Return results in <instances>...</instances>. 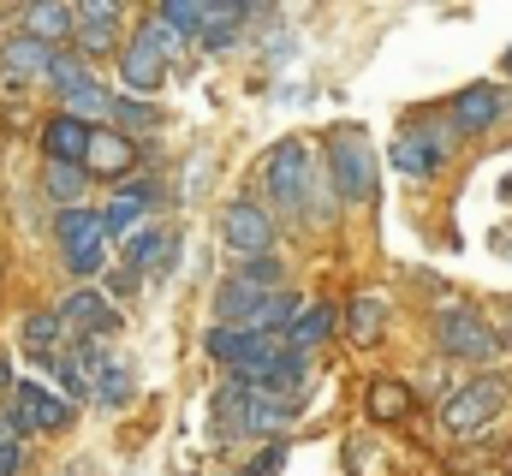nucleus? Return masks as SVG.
Listing matches in <instances>:
<instances>
[{"instance_id": "f257e3e1", "label": "nucleus", "mask_w": 512, "mask_h": 476, "mask_svg": "<svg viewBox=\"0 0 512 476\" xmlns=\"http://www.w3.org/2000/svg\"><path fill=\"white\" fill-rule=\"evenodd\" d=\"M167 66H173V30L161 18H149L126 42V54H120V78H126L137 96H155L161 78H167Z\"/></svg>"}, {"instance_id": "f03ea898", "label": "nucleus", "mask_w": 512, "mask_h": 476, "mask_svg": "<svg viewBox=\"0 0 512 476\" xmlns=\"http://www.w3.org/2000/svg\"><path fill=\"white\" fill-rule=\"evenodd\" d=\"M501 411H507V381H501V375H483V381H471L465 393H453V399L441 405V423H447V435L471 441V435H483Z\"/></svg>"}, {"instance_id": "7ed1b4c3", "label": "nucleus", "mask_w": 512, "mask_h": 476, "mask_svg": "<svg viewBox=\"0 0 512 476\" xmlns=\"http://www.w3.org/2000/svg\"><path fill=\"white\" fill-rule=\"evenodd\" d=\"M215 417L227 423V429H286V417H292V405L286 399H274V393H262L251 381H227L221 393H215Z\"/></svg>"}, {"instance_id": "20e7f679", "label": "nucleus", "mask_w": 512, "mask_h": 476, "mask_svg": "<svg viewBox=\"0 0 512 476\" xmlns=\"http://www.w3.org/2000/svg\"><path fill=\"white\" fill-rule=\"evenodd\" d=\"M262 185H268V203H274V209L304 215V209H310V155H304V143H280V149L268 155Z\"/></svg>"}, {"instance_id": "39448f33", "label": "nucleus", "mask_w": 512, "mask_h": 476, "mask_svg": "<svg viewBox=\"0 0 512 476\" xmlns=\"http://www.w3.org/2000/svg\"><path fill=\"white\" fill-rule=\"evenodd\" d=\"M328 161H334V191L346 203H364L376 191V155H370V143L358 131H334L328 137Z\"/></svg>"}, {"instance_id": "423d86ee", "label": "nucleus", "mask_w": 512, "mask_h": 476, "mask_svg": "<svg viewBox=\"0 0 512 476\" xmlns=\"http://www.w3.org/2000/svg\"><path fill=\"white\" fill-rule=\"evenodd\" d=\"M60 250H66V268L72 274H96L102 268V250H108V215L66 209L60 215Z\"/></svg>"}, {"instance_id": "0eeeda50", "label": "nucleus", "mask_w": 512, "mask_h": 476, "mask_svg": "<svg viewBox=\"0 0 512 476\" xmlns=\"http://www.w3.org/2000/svg\"><path fill=\"white\" fill-rule=\"evenodd\" d=\"M435 340H441V352L447 357H471V363H483V357H495V340H501V334H495L477 310H459V304H453V310L435 316Z\"/></svg>"}, {"instance_id": "6e6552de", "label": "nucleus", "mask_w": 512, "mask_h": 476, "mask_svg": "<svg viewBox=\"0 0 512 476\" xmlns=\"http://www.w3.org/2000/svg\"><path fill=\"white\" fill-rule=\"evenodd\" d=\"M280 352H286L280 340L251 334V328H209V357H215V363H227L233 375H256L262 363H274Z\"/></svg>"}, {"instance_id": "1a4fd4ad", "label": "nucleus", "mask_w": 512, "mask_h": 476, "mask_svg": "<svg viewBox=\"0 0 512 476\" xmlns=\"http://www.w3.org/2000/svg\"><path fill=\"white\" fill-rule=\"evenodd\" d=\"M6 417H12V429H36V435H54V429H66V423H72L66 399L42 393V387H30V381H18V387H12Z\"/></svg>"}, {"instance_id": "9d476101", "label": "nucleus", "mask_w": 512, "mask_h": 476, "mask_svg": "<svg viewBox=\"0 0 512 476\" xmlns=\"http://www.w3.org/2000/svg\"><path fill=\"white\" fill-rule=\"evenodd\" d=\"M239 381H251V387H262V393H274V399H286V405H298L304 393H310V357L304 352H286L274 357V363H262L256 375H239Z\"/></svg>"}, {"instance_id": "9b49d317", "label": "nucleus", "mask_w": 512, "mask_h": 476, "mask_svg": "<svg viewBox=\"0 0 512 476\" xmlns=\"http://www.w3.org/2000/svg\"><path fill=\"white\" fill-rule=\"evenodd\" d=\"M221 233H227V244L251 262V256H268V244H274V221H268V209H256V203H233V209L221 215Z\"/></svg>"}, {"instance_id": "f8f14e48", "label": "nucleus", "mask_w": 512, "mask_h": 476, "mask_svg": "<svg viewBox=\"0 0 512 476\" xmlns=\"http://www.w3.org/2000/svg\"><path fill=\"white\" fill-rule=\"evenodd\" d=\"M60 322L66 328H78V334H90V340H108V334H120L126 322H120V310L102 298V292H72L66 304H60Z\"/></svg>"}, {"instance_id": "ddd939ff", "label": "nucleus", "mask_w": 512, "mask_h": 476, "mask_svg": "<svg viewBox=\"0 0 512 476\" xmlns=\"http://www.w3.org/2000/svg\"><path fill=\"white\" fill-rule=\"evenodd\" d=\"M453 149V137L447 131H405L399 143H393V167L399 173H411V179H429L435 167H441V155Z\"/></svg>"}, {"instance_id": "4468645a", "label": "nucleus", "mask_w": 512, "mask_h": 476, "mask_svg": "<svg viewBox=\"0 0 512 476\" xmlns=\"http://www.w3.org/2000/svg\"><path fill=\"white\" fill-rule=\"evenodd\" d=\"M179 262V233L173 227H143L137 238H126V268L137 274H167Z\"/></svg>"}, {"instance_id": "2eb2a0df", "label": "nucleus", "mask_w": 512, "mask_h": 476, "mask_svg": "<svg viewBox=\"0 0 512 476\" xmlns=\"http://www.w3.org/2000/svg\"><path fill=\"white\" fill-rule=\"evenodd\" d=\"M114 30H120V0H90L78 6V54H108L114 48Z\"/></svg>"}, {"instance_id": "dca6fc26", "label": "nucleus", "mask_w": 512, "mask_h": 476, "mask_svg": "<svg viewBox=\"0 0 512 476\" xmlns=\"http://www.w3.org/2000/svg\"><path fill=\"white\" fill-rule=\"evenodd\" d=\"M495 119H501V90H495V84H471V90H459V102H453V131H459V137L489 131Z\"/></svg>"}, {"instance_id": "f3484780", "label": "nucleus", "mask_w": 512, "mask_h": 476, "mask_svg": "<svg viewBox=\"0 0 512 476\" xmlns=\"http://www.w3.org/2000/svg\"><path fill=\"white\" fill-rule=\"evenodd\" d=\"M24 36H36V42H66V36H78V6H66V0H36V6H24Z\"/></svg>"}, {"instance_id": "a211bd4d", "label": "nucleus", "mask_w": 512, "mask_h": 476, "mask_svg": "<svg viewBox=\"0 0 512 476\" xmlns=\"http://www.w3.org/2000/svg\"><path fill=\"white\" fill-rule=\"evenodd\" d=\"M90 143H96V131H90L84 119H72V114L48 119V161H66V167H90Z\"/></svg>"}, {"instance_id": "6ab92c4d", "label": "nucleus", "mask_w": 512, "mask_h": 476, "mask_svg": "<svg viewBox=\"0 0 512 476\" xmlns=\"http://www.w3.org/2000/svg\"><path fill=\"white\" fill-rule=\"evenodd\" d=\"M54 54L60 48H48V42H36V36H18V42H6V72H12V90H24V78H48L54 72Z\"/></svg>"}, {"instance_id": "aec40b11", "label": "nucleus", "mask_w": 512, "mask_h": 476, "mask_svg": "<svg viewBox=\"0 0 512 476\" xmlns=\"http://www.w3.org/2000/svg\"><path fill=\"white\" fill-rule=\"evenodd\" d=\"M256 18V6H209V18H203V48H233L239 42V24Z\"/></svg>"}, {"instance_id": "412c9836", "label": "nucleus", "mask_w": 512, "mask_h": 476, "mask_svg": "<svg viewBox=\"0 0 512 476\" xmlns=\"http://www.w3.org/2000/svg\"><path fill=\"white\" fill-rule=\"evenodd\" d=\"M131 155H137L131 137H120V131H96V143H90V173H108V179H114V173L131 167Z\"/></svg>"}, {"instance_id": "4be33fe9", "label": "nucleus", "mask_w": 512, "mask_h": 476, "mask_svg": "<svg viewBox=\"0 0 512 476\" xmlns=\"http://www.w3.org/2000/svg\"><path fill=\"white\" fill-rule=\"evenodd\" d=\"M298 316H304V310H298V304H292L286 292H274V298H262V304L251 310V322H245V328H251V334H268V340H274V334H280L286 322H298ZM286 334H292V328H286Z\"/></svg>"}, {"instance_id": "5701e85b", "label": "nucleus", "mask_w": 512, "mask_h": 476, "mask_svg": "<svg viewBox=\"0 0 512 476\" xmlns=\"http://www.w3.org/2000/svg\"><path fill=\"white\" fill-rule=\"evenodd\" d=\"M155 191L149 185H131V191H120L114 203H108V233H120V238H137L143 227H137V215H143V203H149Z\"/></svg>"}, {"instance_id": "b1692460", "label": "nucleus", "mask_w": 512, "mask_h": 476, "mask_svg": "<svg viewBox=\"0 0 512 476\" xmlns=\"http://www.w3.org/2000/svg\"><path fill=\"white\" fill-rule=\"evenodd\" d=\"M328 328H334V310H328V304H316V310H304V316L292 322L286 346H292V352H310V346H316V340H322Z\"/></svg>"}, {"instance_id": "393cba45", "label": "nucleus", "mask_w": 512, "mask_h": 476, "mask_svg": "<svg viewBox=\"0 0 512 476\" xmlns=\"http://www.w3.org/2000/svg\"><path fill=\"white\" fill-rule=\"evenodd\" d=\"M405 411H411V393H405L399 381H376V387H370V417H376V423H393V417H405Z\"/></svg>"}, {"instance_id": "a878e982", "label": "nucleus", "mask_w": 512, "mask_h": 476, "mask_svg": "<svg viewBox=\"0 0 512 476\" xmlns=\"http://www.w3.org/2000/svg\"><path fill=\"white\" fill-rule=\"evenodd\" d=\"M155 18H161L167 30H197V36H203V18H209V6H197V0H167Z\"/></svg>"}, {"instance_id": "bb28decb", "label": "nucleus", "mask_w": 512, "mask_h": 476, "mask_svg": "<svg viewBox=\"0 0 512 476\" xmlns=\"http://www.w3.org/2000/svg\"><path fill=\"white\" fill-rule=\"evenodd\" d=\"M84 185H90V167H66V161H48V191H54L60 203H72Z\"/></svg>"}, {"instance_id": "cd10ccee", "label": "nucleus", "mask_w": 512, "mask_h": 476, "mask_svg": "<svg viewBox=\"0 0 512 476\" xmlns=\"http://www.w3.org/2000/svg\"><path fill=\"white\" fill-rule=\"evenodd\" d=\"M233 280H245L251 292H262V298H268V292L280 286V262H274V256H251V262H245V268H239Z\"/></svg>"}, {"instance_id": "c85d7f7f", "label": "nucleus", "mask_w": 512, "mask_h": 476, "mask_svg": "<svg viewBox=\"0 0 512 476\" xmlns=\"http://www.w3.org/2000/svg\"><path fill=\"white\" fill-rule=\"evenodd\" d=\"M382 322H387L382 298H358V304H352V334H358V340H376V334H382Z\"/></svg>"}, {"instance_id": "c756f323", "label": "nucleus", "mask_w": 512, "mask_h": 476, "mask_svg": "<svg viewBox=\"0 0 512 476\" xmlns=\"http://www.w3.org/2000/svg\"><path fill=\"white\" fill-rule=\"evenodd\" d=\"M96 399H102V405H126V399H131V381H126V369H120V363H108V369H102Z\"/></svg>"}, {"instance_id": "7c9ffc66", "label": "nucleus", "mask_w": 512, "mask_h": 476, "mask_svg": "<svg viewBox=\"0 0 512 476\" xmlns=\"http://www.w3.org/2000/svg\"><path fill=\"white\" fill-rule=\"evenodd\" d=\"M24 340H30V352H48L60 340V316H30L24 322Z\"/></svg>"}, {"instance_id": "2f4dec72", "label": "nucleus", "mask_w": 512, "mask_h": 476, "mask_svg": "<svg viewBox=\"0 0 512 476\" xmlns=\"http://www.w3.org/2000/svg\"><path fill=\"white\" fill-rule=\"evenodd\" d=\"M24 465V447H18V429H12V417H0V476H12Z\"/></svg>"}, {"instance_id": "473e14b6", "label": "nucleus", "mask_w": 512, "mask_h": 476, "mask_svg": "<svg viewBox=\"0 0 512 476\" xmlns=\"http://www.w3.org/2000/svg\"><path fill=\"white\" fill-rule=\"evenodd\" d=\"M114 119H126V125H149V108H137V102H114Z\"/></svg>"}, {"instance_id": "72a5a7b5", "label": "nucleus", "mask_w": 512, "mask_h": 476, "mask_svg": "<svg viewBox=\"0 0 512 476\" xmlns=\"http://www.w3.org/2000/svg\"><path fill=\"white\" fill-rule=\"evenodd\" d=\"M280 459H286V453H280V447H268V453H262L245 476H274V471H280Z\"/></svg>"}, {"instance_id": "f704fd0d", "label": "nucleus", "mask_w": 512, "mask_h": 476, "mask_svg": "<svg viewBox=\"0 0 512 476\" xmlns=\"http://www.w3.org/2000/svg\"><path fill=\"white\" fill-rule=\"evenodd\" d=\"M108 292H137V268H114V280H108Z\"/></svg>"}, {"instance_id": "c9c22d12", "label": "nucleus", "mask_w": 512, "mask_h": 476, "mask_svg": "<svg viewBox=\"0 0 512 476\" xmlns=\"http://www.w3.org/2000/svg\"><path fill=\"white\" fill-rule=\"evenodd\" d=\"M0 387H6V393L18 387V381H12V363H6V352H0Z\"/></svg>"}, {"instance_id": "e433bc0d", "label": "nucleus", "mask_w": 512, "mask_h": 476, "mask_svg": "<svg viewBox=\"0 0 512 476\" xmlns=\"http://www.w3.org/2000/svg\"><path fill=\"white\" fill-rule=\"evenodd\" d=\"M501 340L512 346V304H507V322H501Z\"/></svg>"}, {"instance_id": "4c0bfd02", "label": "nucleus", "mask_w": 512, "mask_h": 476, "mask_svg": "<svg viewBox=\"0 0 512 476\" xmlns=\"http://www.w3.org/2000/svg\"><path fill=\"white\" fill-rule=\"evenodd\" d=\"M507 66H512V54H507Z\"/></svg>"}]
</instances>
